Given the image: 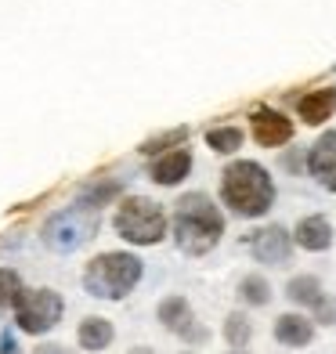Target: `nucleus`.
Masks as SVG:
<instances>
[{"label":"nucleus","mask_w":336,"mask_h":354,"mask_svg":"<svg viewBox=\"0 0 336 354\" xmlns=\"http://www.w3.org/2000/svg\"><path fill=\"white\" fill-rule=\"evenodd\" d=\"M170 235H174V243H178L181 253L206 257L210 250H217L221 235H224V210L206 192H185L174 203Z\"/></svg>","instance_id":"f257e3e1"},{"label":"nucleus","mask_w":336,"mask_h":354,"mask_svg":"<svg viewBox=\"0 0 336 354\" xmlns=\"http://www.w3.org/2000/svg\"><path fill=\"white\" fill-rule=\"evenodd\" d=\"M221 203L228 206L235 217L257 221L275 206V181L271 174L253 163V159H235L221 174Z\"/></svg>","instance_id":"f03ea898"},{"label":"nucleus","mask_w":336,"mask_h":354,"mask_svg":"<svg viewBox=\"0 0 336 354\" xmlns=\"http://www.w3.org/2000/svg\"><path fill=\"white\" fill-rule=\"evenodd\" d=\"M145 275L141 257L131 250H109L91 257L84 268V289L98 300H123L127 293H134V286Z\"/></svg>","instance_id":"7ed1b4c3"},{"label":"nucleus","mask_w":336,"mask_h":354,"mask_svg":"<svg viewBox=\"0 0 336 354\" xmlns=\"http://www.w3.org/2000/svg\"><path fill=\"white\" fill-rule=\"evenodd\" d=\"M116 232L123 243L131 246H159L170 232V214L159 206L156 199H145V196H123L116 203Z\"/></svg>","instance_id":"20e7f679"},{"label":"nucleus","mask_w":336,"mask_h":354,"mask_svg":"<svg viewBox=\"0 0 336 354\" xmlns=\"http://www.w3.org/2000/svg\"><path fill=\"white\" fill-rule=\"evenodd\" d=\"M98 214L102 210H91V206H84V203L51 214L40 228L44 246L55 250V253H73L76 246H84L87 239H94V232H98Z\"/></svg>","instance_id":"39448f33"},{"label":"nucleus","mask_w":336,"mask_h":354,"mask_svg":"<svg viewBox=\"0 0 336 354\" xmlns=\"http://www.w3.org/2000/svg\"><path fill=\"white\" fill-rule=\"evenodd\" d=\"M15 329L26 333V336H44L51 333L62 315H66V300H62L58 289H22V297L15 300Z\"/></svg>","instance_id":"423d86ee"},{"label":"nucleus","mask_w":336,"mask_h":354,"mask_svg":"<svg viewBox=\"0 0 336 354\" xmlns=\"http://www.w3.org/2000/svg\"><path fill=\"white\" fill-rule=\"evenodd\" d=\"M250 253H253V261H257V264H268V268L290 264V257H293V235H290V228H282V224L257 228L250 235Z\"/></svg>","instance_id":"0eeeda50"},{"label":"nucleus","mask_w":336,"mask_h":354,"mask_svg":"<svg viewBox=\"0 0 336 354\" xmlns=\"http://www.w3.org/2000/svg\"><path fill=\"white\" fill-rule=\"evenodd\" d=\"M250 131H253V141H257L261 149H279V145L293 141L297 127L286 112L261 105V109H253V116H250Z\"/></svg>","instance_id":"6e6552de"},{"label":"nucleus","mask_w":336,"mask_h":354,"mask_svg":"<svg viewBox=\"0 0 336 354\" xmlns=\"http://www.w3.org/2000/svg\"><path fill=\"white\" fill-rule=\"evenodd\" d=\"M304 167L326 192H336V131H326L311 145L308 156H304Z\"/></svg>","instance_id":"1a4fd4ad"},{"label":"nucleus","mask_w":336,"mask_h":354,"mask_svg":"<svg viewBox=\"0 0 336 354\" xmlns=\"http://www.w3.org/2000/svg\"><path fill=\"white\" fill-rule=\"evenodd\" d=\"M188 174H192V152L185 149V145H178V149H170L163 156H156L152 167H149V177L156 185H163V188L181 185Z\"/></svg>","instance_id":"9d476101"},{"label":"nucleus","mask_w":336,"mask_h":354,"mask_svg":"<svg viewBox=\"0 0 336 354\" xmlns=\"http://www.w3.org/2000/svg\"><path fill=\"white\" fill-rule=\"evenodd\" d=\"M293 235V246L300 250H308V253H326L333 246V224L322 217V214H308V217H300L297 221V228L290 232Z\"/></svg>","instance_id":"9b49d317"},{"label":"nucleus","mask_w":336,"mask_h":354,"mask_svg":"<svg viewBox=\"0 0 336 354\" xmlns=\"http://www.w3.org/2000/svg\"><path fill=\"white\" fill-rule=\"evenodd\" d=\"M275 340L282 347H308L315 340V322L308 315H300V311H282L275 318Z\"/></svg>","instance_id":"f8f14e48"},{"label":"nucleus","mask_w":336,"mask_h":354,"mask_svg":"<svg viewBox=\"0 0 336 354\" xmlns=\"http://www.w3.org/2000/svg\"><path fill=\"white\" fill-rule=\"evenodd\" d=\"M333 112H336V87L308 91V94L297 102V116L308 123V127H322L326 120H333Z\"/></svg>","instance_id":"ddd939ff"},{"label":"nucleus","mask_w":336,"mask_h":354,"mask_svg":"<svg viewBox=\"0 0 336 354\" xmlns=\"http://www.w3.org/2000/svg\"><path fill=\"white\" fill-rule=\"evenodd\" d=\"M112 340H116V329H112V322L102 318V315H87L76 326V344L84 347L87 354H102Z\"/></svg>","instance_id":"4468645a"},{"label":"nucleus","mask_w":336,"mask_h":354,"mask_svg":"<svg viewBox=\"0 0 336 354\" xmlns=\"http://www.w3.org/2000/svg\"><path fill=\"white\" fill-rule=\"evenodd\" d=\"M156 318H159V326H163L167 333L181 336L192 322H196V311H192V304H188L185 297L170 293V297H163V300L156 304Z\"/></svg>","instance_id":"2eb2a0df"},{"label":"nucleus","mask_w":336,"mask_h":354,"mask_svg":"<svg viewBox=\"0 0 336 354\" xmlns=\"http://www.w3.org/2000/svg\"><path fill=\"white\" fill-rule=\"evenodd\" d=\"M322 279L318 275H293L286 282V300L293 304V308H315L318 300H322Z\"/></svg>","instance_id":"dca6fc26"},{"label":"nucleus","mask_w":336,"mask_h":354,"mask_svg":"<svg viewBox=\"0 0 336 354\" xmlns=\"http://www.w3.org/2000/svg\"><path fill=\"white\" fill-rule=\"evenodd\" d=\"M116 199H123V185L112 181V177H98V181H91L80 188V203L91 206V210H102V206H112Z\"/></svg>","instance_id":"f3484780"},{"label":"nucleus","mask_w":336,"mask_h":354,"mask_svg":"<svg viewBox=\"0 0 336 354\" xmlns=\"http://www.w3.org/2000/svg\"><path fill=\"white\" fill-rule=\"evenodd\" d=\"M235 293H239V300H243L246 308H268L271 297H275V289H271V282H268L264 275H257V271H253V275L239 279Z\"/></svg>","instance_id":"a211bd4d"},{"label":"nucleus","mask_w":336,"mask_h":354,"mask_svg":"<svg viewBox=\"0 0 336 354\" xmlns=\"http://www.w3.org/2000/svg\"><path fill=\"white\" fill-rule=\"evenodd\" d=\"M221 336H224V344H228L232 351H246L250 340H253V322H250V315H246V311H228Z\"/></svg>","instance_id":"6ab92c4d"},{"label":"nucleus","mask_w":336,"mask_h":354,"mask_svg":"<svg viewBox=\"0 0 336 354\" xmlns=\"http://www.w3.org/2000/svg\"><path fill=\"white\" fill-rule=\"evenodd\" d=\"M243 141H246V134L239 131V127H228V123L206 131V145H210L217 156H235L239 149H243Z\"/></svg>","instance_id":"aec40b11"},{"label":"nucleus","mask_w":336,"mask_h":354,"mask_svg":"<svg viewBox=\"0 0 336 354\" xmlns=\"http://www.w3.org/2000/svg\"><path fill=\"white\" fill-rule=\"evenodd\" d=\"M185 138H188V127L167 131V134H159V138H152V141L141 145V156H163V152H170V149H178V145H185Z\"/></svg>","instance_id":"412c9836"},{"label":"nucleus","mask_w":336,"mask_h":354,"mask_svg":"<svg viewBox=\"0 0 336 354\" xmlns=\"http://www.w3.org/2000/svg\"><path fill=\"white\" fill-rule=\"evenodd\" d=\"M22 279H19V271H11V268H0V311H8L15 308V300L22 297Z\"/></svg>","instance_id":"4be33fe9"},{"label":"nucleus","mask_w":336,"mask_h":354,"mask_svg":"<svg viewBox=\"0 0 336 354\" xmlns=\"http://www.w3.org/2000/svg\"><path fill=\"white\" fill-rule=\"evenodd\" d=\"M311 322L315 326H336V297L322 293V300L311 308Z\"/></svg>","instance_id":"5701e85b"},{"label":"nucleus","mask_w":336,"mask_h":354,"mask_svg":"<svg viewBox=\"0 0 336 354\" xmlns=\"http://www.w3.org/2000/svg\"><path fill=\"white\" fill-rule=\"evenodd\" d=\"M181 340H185L188 347H203V344H210V329H206L203 322L196 318V322H192V326L181 333Z\"/></svg>","instance_id":"b1692460"},{"label":"nucleus","mask_w":336,"mask_h":354,"mask_svg":"<svg viewBox=\"0 0 336 354\" xmlns=\"http://www.w3.org/2000/svg\"><path fill=\"white\" fill-rule=\"evenodd\" d=\"M33 354H76V351L62 347V344H37V347H33Z\"/></svg>","instance_id":"393cba45"},{"label":"nucleus","mask_w":336,"mask_h":354,"mask_svg":"<svg viewBox=\"0 0 336 354\" xmlns=\"http://www.w3.org/2000/svg\"><path fill=\"white\" fill-rule=\"evenodd\" d=\"M0 354H22L19 344H15V333H4V336H0Z\"/></svg>","instance_id":"a878e982"},{"label":"nucleus","mask_w":336,"mask_h":354,"mask_svg":"<svg viewBox=\"0 0 336 354\" xmlns=\"http://www.w3.org/2000/svg\"><path fill=\"white\" fill-rule=\"evenodd\" d=\"M282 167H286V170H300V167H304V156H300V152L282 156Z\"/></svg>","instance_id":"bb28decb"},{"label":"nucleus","mask_w":336,"mask_h":354,"mask_svg":"<svg viewBox=\"0 0 336 354\" xmlns=\"http://www.w3.org/2000/svg\"><path fill=\"white\" fill-rule=\"evenodd\" d=\"M127 354H156V351H152V347H141V344H138V347H131Z\"/></svg>","instance_id":"cd10ccee"},{"label":"nucleus","mask_w":336,"mask_h":354,"mask_svg":"<svg viewBox=\"0 0 336 354\" xmlns=\"http://www.w3.org/2000/svg\"><path fill=\"white\" fill-rule=\"evenodd\" d=\"M228 354H250V351H228Z\"/></svg>","instance_id":"c85d7f7f"},{"label":"nucleus","mask_w":336,"mask_h":354,"mask_svg":"<svg viewBox=\"0 0 336 354\" xmlns=\"http://www.w3.org/2000/svg\"><path fill=\"white\" fill-rule=\"evenodd\" d=\"M185 354H188V351H185Z\"/></svg>","instance_id":"c756f323"}]
</instances>
